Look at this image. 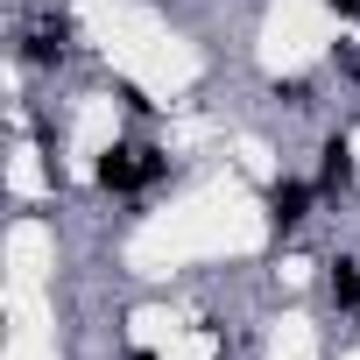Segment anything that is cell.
Masks as SVG:
<instances>
[{"label":"cell","mask_w":360,"mask_h":360,"mask_svg":"<svg viewBox=\"0 0 360 360\" xmlns=\"http://www.w3.org/2000/svg\"><path fill=\"white\" fill-rule=\"evenodd\" d=\"M92 176H99V191H120V198H127V191H148V148L113 141V148L99 155V169H92Z\"/></svg>","instance_id":"1"},{"label":"cell","mask_w":360,"mask_h":360,"mask_svg":"<svg viewBox=\"0 0 360 360\" xmlns=\"http://www.w3.org/2000/svg\"><path fill=\"white\" fill-rule=\"evenodd\" d=\"M311 198H318V184H304V176H283V184L269 191V226H276V233H297L304 212H311Z\"/></svg>","instance_id":"2"},{"label":"cell","mask_w":360,"mask_h":360,"mask_svg":"<svg viewBox=\"0 0 360 360\" xmlns=\"http://www.w3.org/2000/svg\"><path fill=\"white\" fill-rule=\"evenodd\" d=\"M64 57H71V29H64V22H43V29L22 36V64H29V71H50V64H64Z\"/></svg>","instance_id":"3"},{"label":"cell","mask_w":360,"mask_h":360,"mask_svg":"<svg viewBox=\"0 0 360 360\" xmlns=\"http://www.w3.org/2000/svg\"><path fill=\"white\" fill-rule=\"evenodd\" d=\"M325 162H318V198H339V191H353V148H346V134H325V148H318Z\"/></svg>","instance_id":"4"},{"label":"cell","mask_w":360,"mask_h":360,"mask_svg":"<svg viewBox=\"0 0 360 360\" xmlns=\"http://www.w3.org/2000/svg\"><path fill=\"white\" fill-rule=\"evenodd\" d=\"M325 290H332L339 311H360V262H353V255H332V262H325Z\"/></svg>","instance_id":"5"},{"label":"cell","mask_w":360,"mask_h":360,"mask_svg":"<svg viewBox=\"0 0 360 360\" xmlns=\"http://www.w3.org/2000/svg\"><path fill=\"white\" fill-rule=\"evenodd\" d=\"M276 99H283L290 113H304V106H318V92H311V78H276Z\"/></svg>","instance_id":"6"},{"label":"cell","mask_w":360,"mask_h":360,"mask_svg":"<svg viewBox=\"0 0 360 360\" xmlns=\"http://www.w3.org/2000/svg\"><path fill=\"white\" fill-rule=\"evenodd\" d=\"M332 71H339V78H353V85H360V50H353V43H339V50H332Z\"/></svg>","instance_id":"7"},{"label":"cell","mask_w":360,"mask_h":360,"mask_svg":"<svg viewBox=\"0 0 360 360\" xmlns=\"http://www.w3.org/2000/svg\"><path fill=\"white\" fill-rule=\"evenodd\" d=\"M113 99H120V106H127V113H148V99H141V85H127V78H120V85H113Z\"/></svg>","instance_id":"8"},{"label":"cell","mask_w":360,"mask_h":360,"mask_svg":"<svg viewBox=\"0 0 360 360\" xmlns=\"http://www.w3.org/2000/svg\"><path fill=\"white\" fill-rule=\"evenodd\" d=\"M325 8H332V15H346V22H353V15H360V0H325Z\"/></svg>","instance_id":"9"},{"label":"cell","mask_w":360,"mask_h":360,"mask_svg":"<svg viewBox=\"0 0 360 360\" xmlns=\"http://www.w3.org/2000/svg\"><path fill=\"white\" fill-rule=\"evenodd\" d=\"M141 8H155V0H141Z\"/></svg>","instance_id":"10"}]
</instances>
